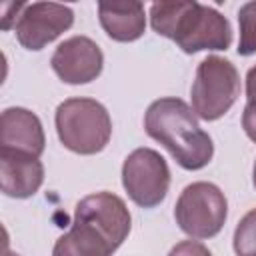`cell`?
I'll return each mask as SVG.
<instances>
[{"instance_id":"6da1fadb","label":"cell","mask_w":256,"mask_h":256,"mask_svg":"<svg viewBox=\"0 0 256 256\" xmlns=\"http://www.w3.org/2000/svg\"><path fill=\"white\" fill-rule=\"evenodd\" d=\"M146 134L160 142L184 170H200L214 156V142L198 124L194 110L180 98L154 100L144 114Z\"/></svg>"},{"instance_id":"d6986e66","label":"cell","mask_w":256,"mask_h":256,"mask_svg":"<svg viewBox=\"0 0 256 256\" xmlns=\"http://www.w3.org/2000/svg\"><path fill=\"white\" fill-rule=\"evenodd\" d=\"M252 180H254V188H256V162H254V170H252Z\"/></svg>"},{"instance_id":"5bb4252c","label":"cell","mask_w":256,"mask_h":256,"mask_svg":"<svg viewBox=\"0 0 256 256\" xmlns=\"http://www.w3.org/2000/svg\"><path fill=\"white\" fill-rule=\"evenodd\" d=\"M238 26H240L238 54L240 56L256 54V2H246L240 6Z\"/></svg>"},{"instance_id":"9c48e42d","label":"cell","mask_w":256,"mask_h":256,"mask_svg":"<svg viewBox=\"0 0 256 256\" xmlns=\"http://www.w3.org/2000/svg\"><path fill=\"white\" fill-rule=\"evenodd\" d=\"M76 220H84L96 226L118 250L128 238L132 228V216L124 200L112 192H96L84 196L74 210Z\"/></svg>"},{"instance_id":"e0dca14e","label":"cell","mask_w":256,"mask_h":256,"mask_svg":"<svg viewBox=\"0 0 256 256\" xmlns=\"http://www.w3.org/2000/svg\"><path fill=\"white\" fill-rule=\"evenodd\" d=\"M246 96L248 98L256 96V66H252L246 74Z\"/></svg>"},{"instance_id":"ba28073f","label":"cell","mask_w":256,"mask_h":256,"mask_svg":"<svg viewBox=\"0 0 256 256\" xmlns=\"http://www.w3.org/2000/svg\"><path fill=\"white\" fill-rule=\"evenodd\" d=\"M52 70L66 84H88L102 74L104 54L88 36H72L58 44L50 58Z\"/></svg>"},{"instance_id":"30bf717a","label":"cell","mask_w":256,"mask_h":256,"mask_svg":"<svg viewBox=\"0 0 256 256\" xmlns=\"http://www.w3.org/2000/svg\"><path fill=\"white\" fill-rule=\"evenodd\" d=\"M0 148L40 158L46 136L40 118L22 106H10L0 116Z\"/></svg>"},{"instance_id":"3957f363","label":"cell","mask_w":256,"mask_h":256,"mask_svg":"<svg viewBox=\"0 0 256 256\" xmlns=\"http://www.w3.org/2000/svg\"><path fill=\"white\" fill-rule=\"evenodd\" d=\"M54 122L64 148L82 156L102 152L112 136L110 114L94 98H68L60 102Z\"/></svg>"},{"instance_id":"7c38bea8","label":"cell","mask_w":256,"mask_h":256,"mask_svg":"<svg viewBox=\"0 0 256 256\" xmlns=\"http://www.w3.org/2000/svg\"><path fill=\"white\" fill-rule=\"evenodd\" d=\"M98 20L102 30L116 42H134L146 30L142 2H100Z\"/></svg>"},{"instance_id":"9a60e30c","label":"cell","mask_w":256,"mask_h":256,"mask_svg":"<svg viewBox=\"0 0 256 256\" xmlns=\"http://www.w3.org/2000/svg\"><path fill=\"white\" fill-rule=\"evenodd\" d=\"M232 246L236 256H256V208L246 212L236 224Z\"/></svg>"},{"instance_id":"ac0fdd59","label":"cell","mask_w":256,"mask_h":256,"mask_svg":"<svg viewBox=\"0 0 256 256\" xmlns=\"http://www.w3.org/2000/svg\"><path fill=\"white\" fill-rule=\"evenodd\" d=\"M2 256H20V254H16V252H10L8 248H4V254Z\"/></svg>"},{"instance_id":"8992f818","label":"cell","mask_w":256,"mask_h":256,"mask_svg":"<svg viewBox=\"0 0 256 256\" xmlns=\"http://www.w3.org/2000/svg\"><path fill=\"white\" fill-rule=\"evenodd\" d=\"M122 186L140 208L158 206L170 188V168L152 148H136L122 164Z\"/></svg>"},{"instance_id":"277c9868","label":"cell","mask_w":256,"mask_h":256,"mask_svg":"<svg viewBox=\"0 0 256 256\" xmlns=\"http://www.w3.org/2000/svg\"><path fill=\"white\" fill-rule=\"evenodd\" d=\"M240 96V74L236 66L222 56H206L192 82V110L198 118L212 122L222 118Z\"/></svg>"},{"instance_id":"4fadbf2b","label":"cell","mask_w":256,"mask_h":256,"mask_svg":"<svg viewBox=\"0 0 256 256\" xmlns=\"http://www.w3.org/2000/svg\"><path fill=\"white\" fill-rule=\"evenodd\" d=\"M114 244L92 224L72 220V228L62 234L52 250V256H112Z\"/></svg>"},{"instance_id":"2e32d148","label":"cell","mask_w":256,"mask_h":256,"mask_svg":"<svg viewBox=\"0 0 256 256\" xmlns=\"http://www.w3.org/2000/svg\"><path fill=\"white\" fill-rule=\"evenodd\" d=\"M242 128L246 132V136L256 144V96L248 98L244 112H242Z\"/></svg>"},{"instance_id":"7a4b0ae2","label":"cell","mask_w":256,"mask_h":256,"mask_svg":"<svg viewBox=\"0 0 256 256\" xmlns=\"http://www.w3.org/2000/svg\"><path fill=\"white\" fill-rule=\"evenodd\" d=\"M150 24L156 34L170 38L186 54L202 50H226L232 44V28L216 8L194 0L154 2Z\"/></svg>"},{"instance_id":"8fae6325","label":"cell","mask_w":256,"mask_h":256,"mask_svg":"<svg viewBox=\"0 0 256 256\" xmlns=\"http://www.w3.org/2000/svg\"><path fill=\"white\" fill-rule=\"evenodd\" d=\"M44 182V166L40 158L0 148V186L10 198H30Z\"/></svg>"},{"instance_id":"5b68a950","label":"cell","mask_w":256,"mask_h":256,"mask_svg":"<svg viewBox=\"0 0 256 256\" xmlns=\"http://www.w3.org/2000/svg\"><path fill=\"white\" fill-rule=\"evenodd\" d=\"M228 216V200L212 182L188 184L174 206L176 224L190 238L206 240L216 236Z\"/></svg>"},{"instance_id":"52a82bcc","label":"cell","mask_w":256,"mask_h":256,"mask_svg":"<svg viewBox=\"0 0 256 256\" xmlns=\"http://www.w3.org/2000/svg\"><path fill=\"white\" fill-rule=\"evenodd\" d=\"M74 24L70 6L58 2H32L20 12L14 32L26 50H42Z\"/></svg>"}]
</instances>
